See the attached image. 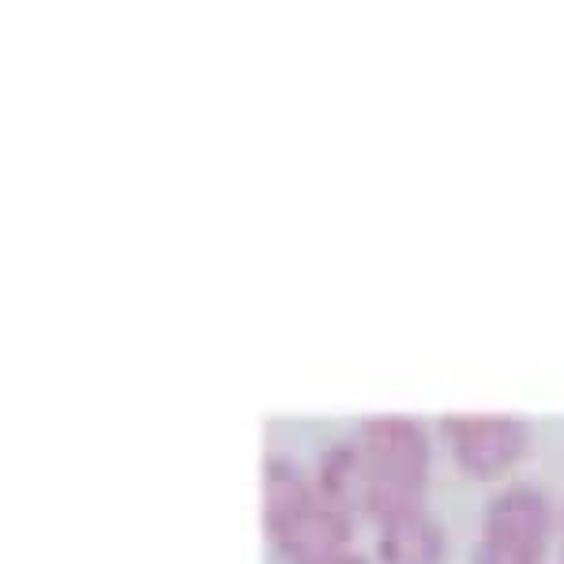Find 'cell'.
I'll return each mask as SVG.
<instances>
[{
  "mask_svg": "<svg viewBox=\"0 0 564 564\" xmlns=\"http://www.w3.org/2000/svg\"><path fill=\"white\" fill-rule=\"evenodd\" d=\"M441 430L456 467L481 481L516 467L527 452V441H531L527 422L512 414H448Z\"/></svg>",
  "mask_w": 564,
  "mask_h": 564,
  "instance_id": "6da1fadb",
  "label": "cell"
},
{
  "mask_svg": "<svg viewBox=\"0 0 564 564\" xmlns=\"http://www.w3.org/2000/svg\"><path fill=\"white\" fill-rule=\"evenodd\" d=\"M358 448L366 456L369 478L425 489L433 452H430V436H425V430L414 417L403 414L366 417L358 430Z\"/></svg>",
  "mask_w": 564,
  "mask_h": 564,
  "instance_id": "7a4b0ae2",
  "label": "cell"
},
{
  "mask_svg": "<svg viewBox=\"0 0 564 564\" xmlns=\"http://www.w3.org/2000/svg\"><path fill=\"white\" fill-rule=\"evenodd\" d=\"M553 505L545 494L531 486H508L486 505V520H481V539L512 542L523 550L545 553L553 539Z\"/></svg>",
  "mask_w": 564,
  "mask_h": 564,
  "instance_id": "3957f363",
  "label": "cell"
},
{
  "mask_svg": "<svg viewBox=\"0 0 564 564\" xmlns=\"http://www.w3.org/2000/svg\"><path fill=\"white\" fill-rule=\"evenodd\" d=\"M271 542H275L279 557L290 564H308V561L332 557V553L347 550V542H350V512L327 505V500L316 494L313 505H308L305 512Z\"/></svg>",
  "mask_w": 564,
  "mask_h": 564,
  "instance_id": "277c9868",
  "label": "cell"
},
{
  "mask_svg": "<svg viewBox=\"0 0 564 564\" xmlns=\"http://www.w3.org/2000/svg\"><path fill=\"white\" fill-rule=\"evenodd\" d=\"M313 486L327 505L343 508V512L361 508L366 489H369V467H366V456H361L358 441L327 444V448L321 452V459H316Z\"/></svg>",
  "mask_w": 564,
  "mask_h": 564,
  "instance_id": "5b68a950",
  "label": "cell"
},
{
  "mask_svg": "<svg viewBox=\"0 0 564 564\" xmlns=\"http://www.w3.org/2000/svg\"><path fill=\"white\" fill-rule=\"evenodd\" d=\"M380 564H441L444 561V531L430 512L399 516L380 527L377 534Z\"/></svg>",
  "mask_w": 564,
  "mask_h": 564,
  "instance_id": "8992f818",
  "label": "cell"
},
{
  "mask_svg": "<svg viewBox=\"0 0 564 564\" xmlns=\"http://www.w3.org/2000/svg\"><path fill=\"white\" fill-rule=\"evenodd\" d=\"M316 500V486L290 459H268L263 467V531L279 539Z\"/></svg>",
  "mask_w": 564,
  "mask_h": 564,
  "instance_id": "52a82bcc",
  "label": "cell"
},
{
  "mask_svg": "<svg viewBox=\"0 0 564 564\" xmlns=\"http://www.w3.org/2000/svg\"><path fill=\"white\" fill-rule=\"evenodd\" d=\"M545 553L523 550L512 542H494V539H478L475 545V564H542Z\"/></svg>",
  "mask_w": 564,
  "mask_h": 564,
  "instance_id": "ba28073f",
  "label": "cell"
},
{
  "mask_svg": "<svg viewBox=\"0 0 564 564\" xmlns=\"http://www.w3.org/2000/svg\"><path fill=\"white\" fill-rule=\"evenodd\" d=\"M308 564H369L361 553H350V550H339L332 553V557H321V561H308Z\"/></svg>",
  "mask_w": 564,
  "mask_h": 564,
  "instance_id": "9c48e42d",
  "label": "cell"
},
{
  "mask_svg": "<svg viewBox=\"0 0 564 564\" xmlns=\"http://www.w3.org/2000/svg\"><path fill=\"white\" fill-rule=\"evenodd\" d=\"M561 564H564V545H561Z\"/></svg>",
  "mask_w": 564,
  "mask_h": 564,
  "instance_id": "30bf717a",
  "label": "cell"
}]
</instances>
